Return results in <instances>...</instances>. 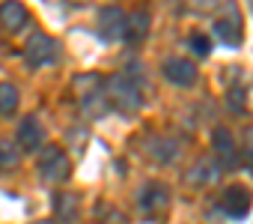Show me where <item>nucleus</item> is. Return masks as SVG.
<instances>
[{"mask_svg": "<svg viewBox=\"0 0 253 224\" xmlns=\"http://www.w3.org/2000/svg\"><path fill=\"white\" fill-rule=\"evenodd\" d=\"M143 90H146V69L143 63L131 60L125 63L119 75L104 78V93H107V108L122 117H134L143 108Z\"/></svg>", "mask_w": 253, "mask_h": 224, "instance_id": "f257e3e1", "label": "nucleus"}, {"mask_svg": "<svg viewBox=\"0 0 253 224\" xmlns=\"http://www.w3.org/2000/svg\"><path fill=\"white\" fill-rule=\"evenodd\" d=\"M75 99L89 120H101L104 114H110L107 93H104V75H98V72L75 75Z\"/></svg>", "mask_w": 253, "mask_h": 224, "instance_id": "f03ea898", "label": "nucleus"}, {"mask_svg": "<svg viewBox=\"0 0 253 224\" xmlns=\"http://www.w3.org/2000/svg\"><path fill=\"white\" fill-rule=\"evenodd\" d=\"M60 42L48 33H33L24 45V63L30 69H45V66H54L60 60Z\"/></svg>", "mask_w": 253, "mask_h": 224, "instance_id": "7ed1b4c3", "label": "nucleus"}, {"mask_svg": "<svg viewBox=\"0 0 253 224\" xmlns=\"http://www.w3.org/2000/svg\"><path fill=\"white\" fill-rule=\"evenodd\" d=\"M214 36L229 45V48H238L241 39H244V24H241V12L235 3H223L220 15L214 18Z\"/></svg>", "mask_w": 253, "mask_h": 224, "instance_id": "20e7f679", "label": "nucleus"}, {"mask_svg": "<svg viewBox=\"0 0 253 224\" xmlns=\"http://www.w3.org/2000/svg\"><path fill=\"white\" fill-rule=\"evenodd\" d=\"M170 206V188L164 182H146L140 191H137V209L146 215V218H158L164 215Z\"/></svg>", "mask_w": 253, "mask_h": 224, "instance_id": "39448f33", "label": "nucleus"}, {"mask_svg": "<svg viewBox=\"0 0 253 224\" xmlns=\"http://www.w3.org/2000/svg\"><path fill=\"white\" fill-rule=\"evenodd\" d=\"M39 176L48 182H63L69 176V156L63 147H45L42 159H39Z\"/></svg>", "mask_w": 253, "mask_h": 224, "instance_id": "423d86ee", "label": "nucleus"}, {"mask_svg": "<svg viewBox=\"0 0 253 224\" xmlns=\"http://www.w3.org/2000/svg\"><path fill=\"white\" fill-rule=\"evenodd\" d=\"M217 206H220V212H223L226 218L241 221V218H247V212H250V206H253V194H250L244 185H229V188L220 194Z\"/></svg>", "mask_w": 253, "mask_h": 224, "instance_id": "0eeeda50", "label": "nucleus"}, {"mask_svg": "<svg viewBox=\"0 0 253 224\" xmlns=\"http://www.w3.org/2000/svg\"><path fill=\"white\" fill-rule=\"evenodd\" d=\"M95 30L104 42H119L125 36V12L119 6H104L98 12V21H95Z\"/></svg>", "mask_w": 253, "mask_h": 224, "instance_id": "6e6552de", "label": "nucleus"}, {"mask_svg": "<svg viewBox=\"0 0 253 224\" xmlns=\"http://www.w3.org/2000/svg\"><path fill=\"white\" fill-rule=\"evenodd\" d=\"M42 144H45V129H42V123H39V117H36V114L24 117L21 126H18V132H15V147H18L21 153H36Z\"/></svg>", "mask_w": 253, "mask_h": 224, "instance_id": "1a4fd4ad", "label": "nucleus"}, {"mask_svg": "<svg viewBox=\"0 0 253 224\" xmlns=\"http://www.w3.org/2000/svg\"><path fill=\"white\" fill-rule=\"evenodd\" d=\"M161 75H164L170 84H176V87H191L200 72H197V66H194L188 57H170V60L161 66Z\"/></svg>", "mask_w": 253, "mask_h": 224, "instance_id": "9d476101", "label": "nucleus"}, {"mask_svg": "<svg viewBox=\"0 0 253 224\" xmlns=\"http://www.w3.org/2000/svg\"><path fill=\"white\" fill-rule=\"evenodd\" d=\"M27 24H30V12L24 3H18V0H3L0 3V27L6 33H21Z\"/></svg>", "mask_w": 253, "mask_h": 224, "instance_id": "9b49d317", "label": "nucleus"}, {"mask_svg": "<svg viewBox=\"0 0 253 224\" xmlns=\"http://www.w3.org/2000/svg\"><path fill=\"white\" fill-rule=\"evenodd\" d=\"M211 147H214V159L220 168H235L238 165V150H235V138L229 129L217 126L214 135H211Z\"/></svg>", "mask_w": 253, "mask_h": 224, "instance_id": "f8f14e48", "label": "nucleus"}, {"mask_svg": "<svg viewBox=\"0 0 253 224\" xmlns=\"http://www.w3.org/2000/svg\"><path fill=\"white\" fill-rule=\"evenodd\" d=\"M220 173H223V168L217 165V159H214V156H206V159H200V162L188 170V182H191L194 188H203V185L217 182Z\"/></svg>", "mask_w": 253, "mask_h": 224, "instance_id": "ddd939ff", "label": "nucleus"}, {"mask_svg": "<svg viewBox=\"0 0 253 224\" xmlns=\"http://www.w3.org/2000/svg\"><path fill=\"white\" fill-rule=\"evenodd\" d=\"M146 33H149V12L137 9L131 15H125V36L122 39L128 45H140L146 39Z\"/></svg>", "mask_w": 253, "mask_h": 224, "instance_id": "4468645a", "label": "nucleus"}, {"mask_svg": "<svg viewBox=\"0 0 253 224\" xmlns=\"http://www.w3.org/2000/svg\"><path fill=\"white\" fill-rule=\"evenodd\" d=\"M18 111V87L0 81V117H12Z\"/></svg>", "mask_w": 253, "mask_h": 224, "instance_id": "2eb2a0df", "label": "nucleus"}, {"mask_svg": "<svg viewBox=\"0 0 253 224\" xmlns=\"http://www.w3.org/2000/svg\"><path fill=\"white\" fill-rule=\"evenodd\" d=\"M18 162H21V150L12 141L0 138V170H15Z\"/></svg>", "mask_w": 253, "mask_h": 224, "instance_id": "dca6fc26", "label": "nucleus"}, {"mask_svg": "<svg viewBox=\"0 0 253 224\" xmlns=\"http://www.w3.org/2000/svg\"><path fill=\"white\" fill-rule=\"evenodd\" d=\"M176 153H179V144H176L173 138H164V141H158V144L152 147V156H155L158 165H170V162L176 159Z\"/></svg>", "mask_w": 253, "mask_h": 224, "instance_id": "f3484780", "label": "nucleus"}, {"mask_svg": "<svg viewBox=\"0 0 253 224\" xmlns=\"http://www.w3.org/2000/svg\"><path fill=\"white\" fill-rule=\"evenodd\" d=\"M57 215L63 218V221H75V215H78V197L75 194H57Z\"/></svg>", "mask_w": 253, "mask_h": 224, "instance_id": "a211bd4d", "label": "nucleus"}, {"mask_svg": "<svg viewBox=\"0 0 253 224\" xmlns=\"http://www.w3.org/2000/svg\"><path fill=\"white\" fill-rule=\"evenodd\" d=\"M188 45H191V51L200 54V57H206V54L211 51V39H209L206 33H200V30H194V33L188 36Z\"/></svg>", "mask_w": 253, "mask_h": 224, "instance_id": "6ab92c4d", "label": "nucleus"}, {"mask_svg": "<svg viewBox=\"0 0 253 224\" xmlns=\"http://www.w3.org/2000/svg\"><path fill=\"white\" fill-rule=\"evenodd\" d=\"M244 165H247V170L253 173V126L244 132Z\"/></svg>", "mask_w": 253, "mask_h": 224, "instance_id": "aec40b11", "label": "nucleus"}, {"mask_svg": "<svg viewBox=\"0 0 253 224\" xmlns=\"http://www.w3.org/2000/svg\"><path fill=\"white\" fill-rule=\"evenodd\" d=\"M185 3H188V6H194V9H211L217 0H185Z\"/></svg>", "mask_w": 253, "mask_h": 224, "instance_id": "412c9836", "label": "nucleus"}, {"mask_svg": "<svg viewBox=\"0 0 253 224\" xmlns=\"http://www.w3.org/2000/svg\"><path fill=\"white\" fill-rule=\"evenodd\" d=\"M75 3H86V0H75Z\"/></svg>", "mask_w": 253, "mask_h": 224, "instance_id": "4be33fe9", "label": "nucleus"}, {"mask_svg": "<svg viewBox=\"0 0 253 224\" xmlns=\"http://www.w3.org/2000/svg\"><path fill=\"white\" fill-rule=\"evenodd\" d=\"M250 9H253V0H250Z\"/></svg>", "mask_w": 253, "mask_h": 224, "instance_id": "5701e85b", "label": "nucleus"}]
</instances>
